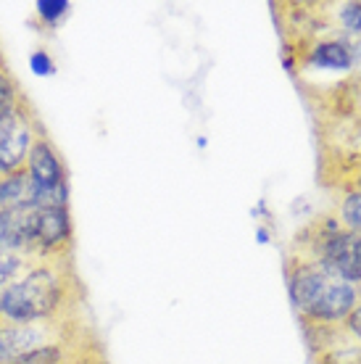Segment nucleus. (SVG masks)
<instances>
[{
    "label": "nucleus",
    "instance_id": "f257e3e1",
    "mask_svg": "<svg viewBox=\"0 0 361 364\" xmlns=\"http://www.w3.org/2000/svg\"><path fill=\"white\" fill-rule=\"evenodd\" d=\"M85 282L74 256L32 262L24 274L0 291V317L9 325H58L80 319Z\"/></svg>",
    "mask_w": 361,
    "mask_h": 364
},
{
    "label": "nucleus",
    "instance_id": "20e7f679",
    "mask_svg": "<svg viewBox=\"0 0 361 364\" xmlns=\"http://www.w3.org/2000/svg\"><path fill=\"white\" fill-rule=\"evenodd\" d=\"M74 251V222L69 206H24V256L61 259Z\"/></svg>",
    "mask_w": 361,
    "mask_h": 364
},
{
    "label": "nucleus",
    "instance_id": "f8f14e48",
    "mask_svg": "<svg viewBox=\"0 0 361 364\" xmlns=\"http://www.w3.org/2000/svg\"><path fill=\"white\" fill-rule=\"evenodd\" d=\"M0 328H6V319H3V317H0Z\"/></svg>",
    "mask_w": 361,
    "mask_h": 364
},
{
    "label": "nucleus",
    "instance_id": "ddd939ff",
    "mask_svg": "<svg viewBox=\"0 0 361 364\" xmlns=\"http://www.w3.org/2000/svg\"><path fill=\"white\" fill-rule=\"evenodd\" d=\"M98 356H103V354H98ZM92 359H95V356H92ZM82 364H90V359H87V362H82Z\"/></svg>",
    "mask_w": 361,
    "mask_h": 364
},
{
    "label": "nucleus",
    "instance_id": "1a4fd4ad",
    "mask_svg": "<svg viewBox=\"0 0 361 364\" xmlns=\"http://www.w3.org/2000/svg\"><path fill=\"white\" fill-rule=\"evenodd\" d=\"M37 14H40L43 21L55 24L58 18H63L69 14V0H40L37 3Z\"/></svg>",
    "mask_w": 361,
    "mask_h": 364
},
{
    "label": "nucleus",
    "instance_id": "7ed1b4c3",
    "mask_svg": "<svg viewBox=\"0 0 361 364\" xmlns=\"http://www.w3.org/2000/svg\"><path fill=\"white\" fill-rule=\"evenodd\" d=\"M290 248L314 256L340 277L361 285V232L343 228L333 206L308 219L293 235Z\"/></svg>",
    "mask_w": 361,
    "mask_h": 364
},
{
    "label": "nucleus",
    "instance_id": "f03ea898",
    "mask_svg": "<svg viewBox=\"0 0 361 364\" xmlns=\"http://www.w3.org/2000/svg\"><path fill=\"white\" fill-rule=\"evenodd\" d=\"M285 280L301 322H343L361 304L359 282L345 280L325 262L296 248L285 254Z\"/></svg>",
    "mask_w": 361,
    "mask_h": 364
},
{
    "label": "nucleus",
    "instance_id": "423d86ee",
    "mask_svg": "<svg viewBox=\"0 0 361 364\" xmlns=\"http://www.w3.org/2000/svg\"><path fill=\"white\" fill-rule=\"evenodd\" d=\"M306 66H316V69H333V72H348L356 66L353 61V46L343 37H327L319 40L311 53H308Z\"/></svg>",
    "mask_w": 361,
    "mask_h": 364
},
{
    "label": "nucleus",
    "instance_id": "9b49d317",
    "mask_svg": "<svg viewBox=\"0 0 361 364\" xmlns=\"http://www.w3.org/2000/svg\"><path fill=\"white\" fill-rule=\"evenodd\" d=\"M343 325H345V330H348L353 338H359V341H361V304L351 311V314H348V317L343 319Z\"/></svg>",
    "mask_w": 361,
    "mask_h": 364
},
{
    "label": "nucleus",
    "instance_id": "39448f33",
    "mask_svg": "<svg viewBox=\"0 0 361 364\" xmlns=\"http://www.w3.org/2000/svg\"><path fill=\"white\" fill-rule=\"evenodd\" d=\"M40 129L43 124L27 95L18 100L16 109L0 117V177L16 174L27 166L29 148Z\"/></svg>",
    "mask_w": 361,
    "mask_h": 364
},
{
    "label": "nucleus",
    "instance_id": "6e6552de",
    "mask_svg": "<svg viewBox=\"0 0 361 364\" xmlns=\"http://www.w3.org/2000/svg\"><path fill=\"white\" fill-rule=\"evenodd\" d=\"M338 219L343 222V228L353 230V232H361V191L351 193V196H343L333 206Z\"/></svg>",
    "mask_w": 361,
    "mask_h": 364
},
{
    "label": "nucleus",
    "instance_id": "9d476101",
    "mask_svg": "<svg viewBox=\"0 0 361 364\" xmlns=\"http://www.w3.org/2000/svg\"><path fill=\"white\" fill-rule=\"evenodd\" d=\"M29 66H32V72L40 74V77H53L55 74V61L50 58L48 50H43V48L29 55Z\"/></svg>",
    "mask_w": 361,
    "mask_h": 364
},
{
    "label": "nucleus",
    "instance_id": "0eeeda50",
    "mask_svg": "<svg viewBox=\"0 0 361 364\" xmlns=\"http://www.w3.org/2000/svg\"><path fill=\"white\" fill-rule=\"evenodd\" d=\"M21 98H24V92L18 90L14 74L9 72V66L3 64V55H0V117L16 109Z\"/></svg>",
    "mask_w": 361,
    "mask_h": 364
}]
</instances>
